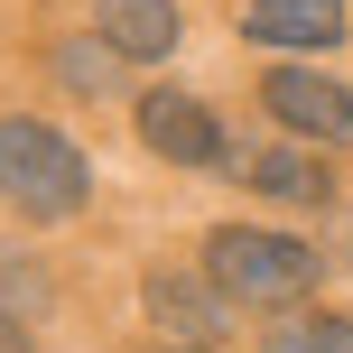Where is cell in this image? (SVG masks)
I'll return each instance as SVG.
<instances>
[{"label":"cell","mask_w":353,"mask_h":353,"mask_svg":"<svg viewBox=\"0 0 353 353\" xmlns=\"http://www.w3.org/2000/svg\"><path fill=\"white\" fill-rule=\"evenodd\" d=\"M242 37L251 47H335L344 37V0H251Z\"/></svg>","instance_id":"obj_5"},{"label":"cell","mask_w":353,"mask_h":353,"mask_svg":"<svg viewBox=\"0 0 353 353\" xmlns=\"http://www.w3.org/2000/svg\"><path fill=\"white\" fill-rule=\"evenodd\" d=\"M261 103L279 112L288 130H307V140H344L353 130V93L335 84V74H307V65H279L261 84Z\"/></svg>","instance_id":"obj_4"},{"label":"cell","mask_w":353,"mask_h":353,"mask_svg":"<svg viewBox=\"0 0 353 353\" xmlns=\"http://www.w3.org/2000/svg\"><path fill=\"white\" fill-rule=\"evenodd\" d=\"M140 140L159 149L168 168H223V130H214L205 103H186V93H140Z\"/></svg>","instance_id":"obj_3"},{"label":"cell","mask_w":353,"mask_h":353,"mask_svg":"<svg viewBox=\"0 0 353 353\" xmlns=\"http://www.w3.org/2000/svg\"><path fill=\"white\" fill-rule=\"evenodd\" d=\"M93 195V168H84V149L65 140L56 121H0V205L10 214H28V223H56V214H74Z\"/></svg>","instance_id":"obj_1"},{"label":"cell","mask_w":353,"mask_h":353,"mask_svg":"<svg viewBox=\"0 0 353 353\" xmlns=\"http://www.w3.org/2000/svg\"><path fill=\"white\" fill-rule=\"evenodd\" d=\"M93 28H103L112 56H168L176 47V0H103Z\"/></svg>","instance_id":"obj_7"},{"label":"cell","mask_w":353,"mask_h":353,"mask_svg":"<svg viewBox=\"0 0 353 353\" xmlns=\"http://www.w3.org/2000/svg\"><path fill=\"white\" fill-rule=\"evenodd\" d=\"M149 316H159L176 344H214L223 335V288L176 279V270H149Z\"/></svg>","instance_id":"obj_6"},{"label":"cell","mask_w":353,"mask_h":353,"mask_svg":"<svg viewBox=\"0 0 353 353\" xmlns=\"http://www.w3.org/2000/svg\"><path fill=\"white\" fill-rule=\"evenodd\" d=\"M205 270H214V288L242 298V307H288V298L316 288V251H307L298 232H251V223H223V232H214V242H205Z\"/></svg>","instance_id":"obj_2"},{"label":"cell","mask_w":353,"mask_h":353,"mask_svg":"<svg viewBox=\"0 0 353 353\" xmlns=\"http://www.w3.org/2000/svg\"><path fill=\"white\" fill-rule=\"evenodd\" d=\"M232 176H242L251 195H279V205H325V176L298 159V149H242L232 159Z\"/></svg>","instance_id":"obj_8"},{"label":"cell","mask_w":353,"mask_h":353,"mask_svg":"<svg viewBox=\"0 0 353 353\" xmlns=\"http://www.w3.org/2000/svg\"><path fill=\"white\" fill-rule=\"evenodd\" d=\"M270 353H353V316H298V325H270Z\"/></svg>","instance_id":"obj_9"},{"label":"cell","mask_w":353,"mask_h":353,"mask_svg":"<svg viewBox=\"0 0 353 353\" xmlns=\"http://www.w3.org/2000/svg\"><path fill=\"white\" fill-rule=\"evenodd\" d=\"M0 353H28V335H19V325H10V316H0Z\"/></svg>","instance_id":"obj_10"},{"label":"cell","mask_w":353,"mask_h":353,"mask_svg":"<svg viewBox=\"0 0 353 353\" xmlns=\"http://www.w3.org/2000/svg\"><path fill=\"white\" fill-rule=\"evenodd\" d=\"M186 353H205V344H186Z\"/></svg>","instance_id":"obj_11"}]
</instances>
